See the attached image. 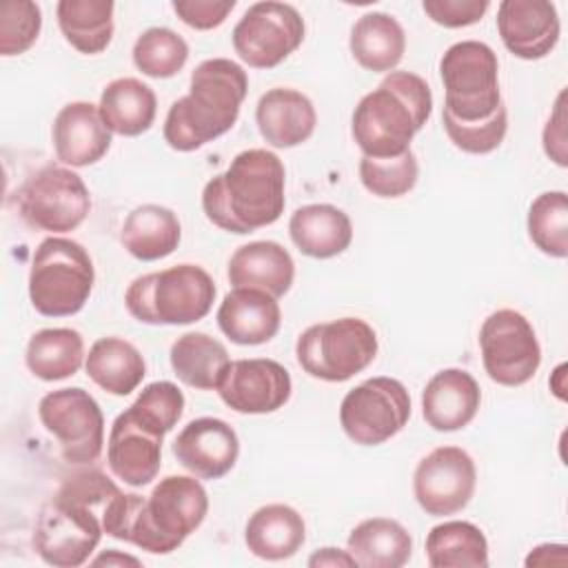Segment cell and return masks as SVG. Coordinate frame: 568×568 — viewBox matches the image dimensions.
<instances>
[{
  "mask_svg": "<svg viewBox=\"0 0 568 568\" xmlns=\"http://www.w3.org/2000/svg\"><path fill=\"white\" fill-rule=\"evenodd\" d=\"M206 513L209 495L195 475H169L149 497L122 490L111 497L102 508V528L151 555H169L202 526Z\"/></svg>",
  "mask_w": 568,
  "mask_h": 568,
  "instance_id": "6da1fadb",
  "label": "cell"
},
{
  "mask_svg": "<svg viewBox=\"0 0 568 568\" xmlns=\"http://www.w3.org/2000/svg\"><path fill=\"white\" fill-rule=\"evenodd\" d=\"M286 171L266 149L237 153L229 169L202 189V211L217 229L246 235L280 220L284 213Z\"/></svg>",
  "mask_w": 568,
  "mask_h": 568,
  "instance_id": "7a4b0ae2",
  "label": "cell"
},
{
  "mask_svg": "<svg viewBox=\"0 0 568 568\" xmlns=\"http://www.w3.org/2000/svg\"><path fill=\"white\" fill-rule=\"evenodd\" d=\"M248 91L246 71L229 58L200 62L189 93L175 100L164 120V142L182 153L195 151L231 131Z\"/></svg>",
  "mask_w": 568,
  "mask_h": 568,
  "instance_id": "3957f363",
  "label": "cell"
},
{
  "mask_svg": "<svg viewBox=\"0 0 568 568\" xmlns=\"http://www.w3.org/2000/svg\"><path fill=\"white\" fill-rule=\"evenodd\" d=\"M433 113L428 82L413 71H390L377 89L366 93L351 118V135L368 158H395L410 149V140Z\"/></svg>",
  "mask_w": 568,
  "mask_h": 568,
  "instance_id": "277c9868",
  "label": "cell"
},
{
  "mask_svg": "<svg viewBox=\"0 0 568 568\" xmlns=\"http://www.w3.org/2000/svg\"><path fill=\"white\" fill-rule=\"evenodd\" d=\"M215 293V282L202 266L175 264L135 277L124 293V306L142 324L184 326L209 315Z\"/></svg>",
  "mask_w": 568,
  "mask_h": 568,
  "instance_id": "5b68a950",
  "label": "cell"
},
{
  "mask_svg": "<svg viewBox=\"0 0 568 568\" xmlns=\"http://www.w3.org/2000/svg\"><path fill=\"white\" fill-rule=\"evenodd\" d=\"M95 282L87 248L69 237H44L29 268V300L40 315L69 317L84 308Z\"/></svg>",
  "mask_w": 568,
  "mask_h": 568,
  "instance_id": "8992f818",
  "label": "cell"
},
{
  "mask_svg": "<svg viewBox=\"0 0 568 568\" xmlns=\"http://www.w3.org/2000/svg\"><path fill=\"white\" fill-rule=\"evenodd\" d=\"M444 109L462 122H481L504 102L495 51L479 40L450 44L439 60Z\"/></svg>",
  "mask_w": 568,
  "mask_h": 568,
  "instance_id": "52a82bcc",
  "label": "cell"
},
{
  "mask_svg": "<svg viewBox=\"0 0 568 568\" xmlns=\"http://www.w3.org/2000/svg\"><path fill=\"white\" fill-rule=\"evenodd\" d=\"M377 355V335L359 317H339L308 326L295 344L304 373L322 382H346Z\"/></svg>",
  "mask_w": 568,
  "mask_h": 568,
  "instance_id": "ba28073f",
  "label": "cell"
},
{
  "mask_svg": "<svg viewBox=\"0 0 568 568\" xmlns=\"http://www.w3.org/2000/svg\"><path fill=\"white\" fill-rule=\"evenodd\" d=\"M102 524L95 508L58 488L38 515L33 548L53 568H78L89 561L102 539Z\"/></svg>",
  "mask_w": 568,
  "mask_h": 568,
  "instance_id": "9c48e42d",
  "label": "cell"
},
{
  "mask_svg": "<svg viewBox=\"0 0 568 568\" xmlns=\"http://www.w3.org/2000/svg\"><path fill=\"white\" fill-rule=\"evenodd\" d=\"M89 211L91 193L69 166L47 164L31 173L18 191V213L36 231H75Z\"/></svg>",
  "mask_w": 568,
  "mask_h": 568,
  "instance_id": "30bf717a",
  "label": "cell"
},
{
  "mask_svg": "<svg viewBox=\"0 0 568 568\" xmlns=\"http://www.w3.org/2000/svg\"><path fill=\"white\" fill-rule=\"evenodd\" d=\"M410 419V395L395 377H371L351 388L339 404V424L359 446H379Z\"/></svg>",
  "mask_w": 568,
  "mask_h": 568,
  "instance_id": "8fae6325",
  "label": "cell"
},
{
  "mask_svg": "<svg viewBox=\"0 0 568 568\" xmlns=\"http://www.w3.org/2000/svg\"><path fill=\"white\" fill-rule=\"evenodd\" d=\"M38 417L58 444L62 459L73 466L91 464L104 446V415L89 390L58 388L47 393L38 404Z\"/></svg>",
  "mask_w": 568,
  "mask_h": 568,
  "instance_id": "7c38bea8",
  "label": "cell"
},
{
  "mask_svg": "<svg viewBox=\"0 0 568 568\" xmlns=\"http://www.w3.org/2000/svg\"><path fill=\"white\" fill-rule=\"evenodd\" d=\"M484 371L495 384L521 386L541 364V346L532 324L515 308L490 313L479 328Z\"/></svg>",
  "mask_w": 568,
  "mask_h": 568,
  "instance_id": "4fadbf2b",
  "label": "cell"
},
{
  "mask_svg": "<svg viewBox=\"0 0 568 568\" xmlns=\"http://www.w3.org/2000/svg\"><path fill=\"white\" fill-rule=\"evenodd\" d=\"M233 49L253 69H273L304 40V20L293 4L255 2L233 29Z\"/></svg>",
  "mask_w": 568,
  "mask_h": 568,
  "instance_id": "5bb4252c",
  "label": "cell"
},
{
  "mask_svg": "<svg viewBox=\"0 0 568 568\" xmlns=\"http://www.w3.org/2000/svg\"><path fill=\"white\" fill-rule=\"evenodd\" d=\"M477 486L473 457L459 446L430 450L415 468L413 493L419 508L430 517H448L468 506Z\"/></svg>",
  "mask_w": 568,
  "mask_h": 568,
  "instance_id": "9a60e30c",
  "label": "cell"
},
{
  "mask_svg": "<svg viewBox=\"0 0 568 568\" xmlns=\"http://www.w3.org/2000/svg\"><path fill=\"white\" fill-rule=\"evenodd\" d=\"M215 390L235 413L266 415L280 410L288 402L293 382L280 362L253 357L231 362Z\"/></svg>",
  "mask_w": 568,
  "mask_h": 568,
  "instance_id": "2e32d148",
  "label": "cell"
},
{
  "mask_svg": "<svg viewBox=\"0 0 568 568\" xmlns=\"http://www.w3.org/2000/svg\"><path fill=\"white\" fill-rule=\"evenodd\" d=\"M497 31L504 47L521 60H541L559 42L557 7L548 0H501Z\"/></svg>",
  "mask_w": 568,
  "mask_h": 568,
  "instance_id": "e0dca14e",
  "label": "cell"
},
{
  "mask_svg": "<svg viewBox=\"0 0 568 568\" xmlns=\"http://www.w3.org/2000/svg\"><path fill=\"white\" fill-rule=\"evenodd\" d=\"M173 455L197 479H220L235 466L240 439L224 419L197 417L173 439Z\"/></svg>",
  "mask_w": 568,
  "mask_h": 568,
  "instance_id": "ac0fdd59",
  "label": "cell"
},
{
  "mask_svg": "<svg viewBox=\"0 0 568 568\" xmlns=\"http://www.w3.org/2000/svg\"><path fill=\"white\" fill-rule=\"evenodd\" d=\"M162 435L138 422L129 408L122 410L109 430V470L133 488L151 484L162 466Z\"/></svg>",
  "mask_w": 568,
  "mask_h": 568,
  "instance_id": "d6986e66",
  "label": "cell"
},
{
  "mask_svg": "<svg viewBox=\"0 0 568 568\" xmlns=\"http://www.w3.org/2000/svg\"><path fill=\"white\" fill-rule=\"evenodd\" d=\"M55 155L67 166H89L106 155L111 149V131L104 124L100 109L91 102L78 100L64 104L51 126Z\"/></svg>",
  "mask_w": 568,
  "mask_h": 568,
  "instance_id": "ffe728a7",
  "label": "cell"
},
{
  "mask_svg": "<svg viewBox=\"0 0 568 568\" xmlns=\"http://www.w3.org/2000/svg\"><path fill=\"white\" fill-rule=\"evenodd\" d=\"M481 404L477 379L464 368L435 373L422 390V415L433 430L453 433L468 426Z\"/></svg>",
  "mask_w": 568,
  "mask_h": 568,
  "instance_id": "44dd1931",
  "label": "cell"
},
{
  "mask_svg": "<svg viewBox=\"0 0 568 568\" xmlns=\"http://www.w3.org/2000/svg\"><path fill=\"white\" fill-rule=\"evenodd\" d=\"M280 324L277 300L260 288H233L217 308L220 331L240 346L266 344L277 335Z\"/></svg>",
  "mask_w": 568,
  "mask_h": 568,
  "instance_id": "7402d4cb",
  "label": "cell"
},
{
  "mask_svg": "<svg viewBox=\"0 0 568 568\" xmlns=\"http://www.w3.org/2000/svg\"><path fill=\"white\" fill-rule=\"evenodd\" d=\"M255 122L266 144L275 149H293L313 135L317 113L302 91L275 87L260 98Z\"/></svg>",
  "mask_w": 568,
  "mask_h": 568,
  "instance_id": "603a6c76",
  "label": "cell"
},
{
  "mask_svg": "<svg viewBox=\"0 0 568 568\" xmlns=\"http://www.w3.org/2000/svg\"><path fill=\"white\" fill-rule=\"evenodd\" d=\"M226 275L233 288H260L277 300L293 286L295 262L282 244L257 240L235 248Z\"/></svg>",
  "mask_w": 568,
  "mask_h": 568,
  "instance_id": "cb8c5ba5",
  "label": "cell"
},
{
  "mask_svg": "<svg viewBox=\"0 0 568 568\" xmlns=\"http://www.w3.org/2000/svg\"><path fill=\"white\" fill-rule=\"evenodd\" d=\"M288 233L300 253L328 260L344 253L353 242L351 217L333 204H304L288 220Z\"/></svg>",
  "mask_w": 568,
  "mask_h": 568,
  "instance_id": "d4e9b609",
  "label": "cell"
},
{
  "mask_svg": "<svg viewBox=\"0 0 568 568\" xmlns=\"http://www.w3.org/2000/svg\"><path fill=\"white\" fill-rule=\"evenodd\" d=\"M306 541L302 515L286 504H266L257 508L244 526V544L251 555L266 561L293 557Z\"/></svg>",
  "mask_w": 568,
  "mask_h": 568,
  "instance_id": "484cf974",
  "label": "cell"
},
{
  "mask_svg": "<svg viewBox=\"0 0 568 568\" xmlns=\"http://www.w3.org/2000/svg\"><path fill=\"white\" fill-rule=\"evenodd\" d=\"M182 240L178 215L160 204L135 206L122 224L120 242L140 262H155L171 255Z\"/></svg>",
  "mask_w": 568,
  "mask_h": 568,
  "instance_id": "4316f807",
  "label": "cell"
},
{
  "mask_svg": "<svg viewBox=\"0 0 568 568\" xmlns=\"http://www.w3.org/2000/svg\"><path fill=\"white\" fill-rule=\"evenodd\" d=\"M348 47L362 69L390 73L404 58L406 33L393 16L384 11H368L353 24Z\"/></svg>",
  "mask_w": 568,
  "mask_h": 568,
  "instance_id": "83f0119b",
  "label": "cell"
},
{
  "mask_svg": "<svg viewBox=\"0 0 568 568\" xmlns=\"http://www.w3.org/2000/svg\"><path fill=\"white\" fill-rule=\"evenodd\" d=\"M98 109L111 133L135 138L151 129L158 113V98L138 78H115L102 89Z\"/></svg>",
  "mask_w": 568,
  "mask_h": 568,
  "instance_id": "f1b7e54d",
  "label": "cell"
},
{
  "mask_svg": "<svg viewBox=\"0 0 568 568\" xmlns=\"http://www.w3.org/2000/svg\"><path fill=\"white\" fill-rule=\"evenodd\" d=\"M84 368L93 384L118 397L133 393L146 375L142 353L131 342L113 335L91 344Z\"/></svg>",
  "mask_w": 568,
  "mask_h": 568,
  "instance_id": "f546056e",
  "label": "cell"
},
{
  "mask_svg": "<svg viewBox=\"0 0 568 568\" xmlns=\"http://www.w3.org/2000/svg\"><path fill=\"white\" fill-rule=\"evenodd\" d=\"M348 552L362 568H402L413 555L408 530L388 517L359 521L348 535Z\"/></svg>",
  "mask_w": 568,
  "mask_h": 568,
  "instance_id": "4dcf8cb0",
  "label": "cell"
},
{
  "mask_svg": "<svg viewBox=\"0 0 568 568\" xmlns=\"http://www.w3.org/2000/svg\"><path fill=\"white\" fill-rule=\"evenodd\" d=\"M169 362L182 384L200 390L217 388L231 364L226 346L220 339L197 331L184 333L171 344Z\"/></svg>",
  "mask_w": 568,
  "mask_h": 568,
  "instance_id": "1f68e13d",
  "label": "cell"
},
{
  "mask_svg": "<svg viewBox=\"0 0 568 568\" xmlns=\"http://www.w3.org/2000/svg\"><path fill=\"white\" fill-rule=\"evenodd\" d=\"M113 11L111 0H60L55 7L64 40L84 55L102 53L111 44Z\"/></svg>",
  "mask_w": 568,
  "mask_h": 568,
  "instance_id": "d6a6232c",
  "label": "cell"
},
{
  "mask_svg": "<svg viewBox=\"0 0 568 568\" xmlns=\"http://www.w3.org/2000/svg\"><path fill=\"white\" fill-rule=\"evenodd\" d=\"M84 359V339L75 328H42L31 335L24 353L27 368L42 382L75 375Z\"/></svg>",
  "mask_w": 568,
  "mask_h": 568,
  "instance_id": "836d02e7",
  "label": "cell"
},
{
  "mask_svg": "<svg viewBox=\"0 0 568 568\" xmlns=\"http://www.w3.org/2000/svg\"><path fill=\"white\" fill-rule=\"evenodd\" d=\"M426 561L430 568H486V535L470 521H444L426 535Z\"/></svg>",
  "mask_w": 568,
  "mask_h": 568,
  "instance_id": "e575fe53",
  "label": "cell"
},
{
  "mask_svg": "<svg viewBox=\"0 0 568 568\" xmlns=\"http://www.w3.org/2000/svg\"><path fill=\"white\" fill-rule=\"evenodd\" d=\"M526 226L541 253L564 260L568 255V195L564 191L537 195L528 209Z\"/></svg>",
  "mask_w": 568,
  "mask_h": 568,
  "instance_id": "d590c367",
  "label": "cell"
},
{
  "mask_svg": "<svg viewBox=\"0 0 568 568\" xmlns=\"http://www.w3.org/2000/svg\"><path fill=\"white\" fill-rule=\"evenodd\" d=\"M186 60V40L166 27L146 29L133 44V62L149 78H171L182 71Z\"/></svg>",
  "mask_w": 568,
  "mask_h": 568,
  "instance_id": "8d00e7d4",
  "label": "cell"
},
{
  "mask_svg": "<svg viewBox=\"0 0 568 568\" xmlns=\"http://www.w3.org/2000/svg\"><path fill=\"white\" fill-rule=\"evenodd\" d=\"M419 164L415 153L408 149L395 158H368L359 160V180L364 189L377 197H402L415 184Z\"/></svg>",
  "mask_w": 568,
  "mask_h": 568,
  "instance_id": "74e56055",
  "label": "cell"
},
{
  "mask_svg": "<svg viewBox=\"0 0 568 568\" xmlns=\"http://www.w3.org/2000/svg\"><path fill=\"white\" fill-rule=\"evenodd\" d=\"M129 413L164 437L175 428L184 413V393L173 382H153L140 390L138 399L129 406Z\"/></svg>",
  "mask_w": 568,
  "mask_h": 568,
  "instance_id": "f35d334b",
  "label": "cell"
},
{
  "mask_svg": "<svg viewBox=\"0 0 568 568\" xmlns=\"http://www.w3.org/2000/svg\"><path fill=\"white\" fill-rule=\"evenodd\" d=\"M442 124H444L448 140L457 149H462L464 153H473V155H486L504 142L506 131H508V111L501 104L490 118H486L481 122H462L444 109Z\"/></svg>",
  "mask_w": 568,
  "mask_h": 568,
  "instance_id": "ab89813d",
  "label": "cell"
},
{
  "mask_svg": "<svg viewBox=\"0 0 568 568\" xmlns=\"http://www.w3.org/2000/svg\"><path fill=\"white\" fill-rule=\"evenodd\" d=\"M42 29V11L31 0H7L0 7V53L20 55L31 49Z\"/></svg>",
  "mask_w": 568,
  "mask_h": 568,
  "instance_id": "60d3db41",
  "label": "cell"
},
{
  "mask_svg": "<svg viewBox=\"0 0 568 568\" xmlns=\"http://www.w3.org/2000/svg\"><path fill=\"white\" fill-rule=\"evenodd\" d=\"M422 9L433 22L459 29L479 22L488 11V0H424Z\"/></svg>",
  "mask_w": 568,
  "mask_h": 568,
  "instance_id": "b9f144b4",
  "label": "cell"
},
{
  "mask_svg": "<svg viewBox=\"0 0 568 568\" xmlns=\"http://www.w3.org/2000/svg\"><path fill=\"white\" fill-rule=\"evenodd\" d=\"M171 7L191 29L209 31L229 18V13L235 9V0H173Z\"/></svg>",
  "mask_w": 568,
  "mask_h": 568,
  "instance_id": "7bdbcfd3",
  "label": "cell"
},
{
  "mask_svg": "<svg viewBox=\"0 0 568 568\" xmlns=\"http://www.w3.org/2000/svg\"><path fill=\"white\" fill-rule=\"evenodd\" d=\"M566 91H561L557 95V102L552 106V113L544 126L541 133V142H544V151L546 155L557 164V166H566L568 164V153H566Z\"/></svg>",
  "mask_w": 568,
  "mask_h": 568,
  "instance_id": "ee69618b",
  "label": "cell"
},
{
  "mask_svg": "<svg viewBox=\"0 0 568 568\" xmlns=\"http://www.w3.org/2000/svg\"><path fill=\"white\" fill-rule=\"evenodd\" d=\"M568 548L564 544H541L530 550L526 566H566Z\"/></svg>",
  "mask_w": 568,
  "mask_h": 568,
  "instance_id": "f6af8a7d",
  "label": "cell"
},
{
  "mask_svg": "<svg viewBox=\"0 0 568 568\" xmlns=\"http://www.w3.org/2000/svg\"><path fill=\"white\" fill-rule=\"evenodd\" d=\"M308 566L311 568H320V566H344V568H355L357 561L353 559V555L348 550H339V548H320L308 557Z\"/></svg>",
  "mask_w": 568,
  "mask_h": 568,
  "instance_id": "bcb514c9",
  "label": "cell"
},
{
  "mask_svg": "<svg viewBox=\"0 0 568 568\" xmlns=\"http://www.w3.org/2000/svg\"><path fill=\"white\" fill-rule=\"evenodd\" d=\"M93 566H135L140 568L142 561L138 557H131V555H124L120 550H106L102 555H98L95 559H91Z\"/></svg>",
  "mask_w": 568,
  "mask_h": 568,
  "instance_id": "7dc6e473",
  "label": "cell"
},
{
  "mask_svg": "<svg viewBox=\"0 0 568 568\" xmlns=\"http://www.w3.org/2000/svg\"><path fill=\"white\" fill-rule=\"evenodd\" d=\"M564 371H566V366H564V364H561V366H557V371L552 373V377H555V379L550 382V388H552V393H555L559 399H566V393H564L566 388H564V384L559 382V379L564 377Z\"/></svg>",
  "mask_w": 568,
  "mask_h": 568,
  "instance_id": "c3c4849f",
  "label": "cell"
}]
</instances>
